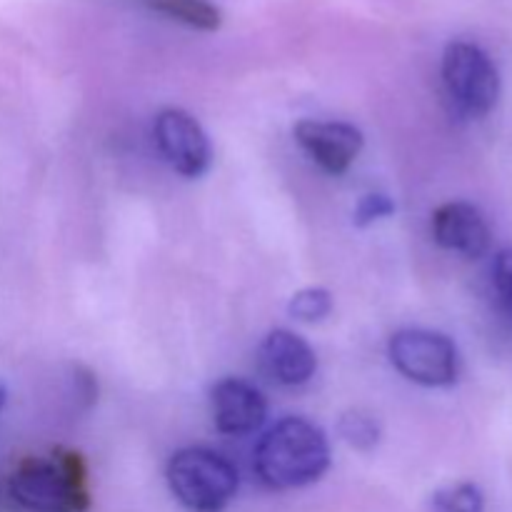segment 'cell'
Masks as SVG:
<instances>
[{
  "mask_svg": "<svg viewBox=\"0 0 512 512\" xmlns=\"http://www.w3.org/2000/svg\"><path fill=\"white\" fill-rule=\"evenodd\" d=\"M253 468L270 490H298L318 483L330 468L328 435L305 418H283L260 438Z\"/></svg>",
  "mask_w": 512,
  "mask_h": 512,
  "instance_id": "cell-1",
  "label": "cell"
},
{
  "mask_svg": "<svg viewBox=\"0 0 512 512\" xmlns=\"http://www.w3.org/2000/svg\"><path fill=\"white\" fill-rule=\"evenodd\" d=\"M8 493L28 512H88V468L83 455L55 448L50 458H25L8 480Z\"/></svg>",
  "mask_w": 512,
  "mask_h": 512,
  "instance_id": "cell-2",
  "label": "cell"
},
{
  "mask_svg": "<svg viewBox=\"0 0 512 512\" xmlns=\"http://www.w3.org/2000/svg\"><path fill=\"white\" fill-rule=\"evenodd\" d=\"M165 480L173 498L190 512H223L238 495L240 475L210 448H183L170 458Z\"/></svg>",
  "mask_w": 512,
  "mask_h": 512,
  "instance_id": "cell-3",
  "label": "cell"
},
{
  "mask_svg": "<svg viewBox=\"0 0 512 512\" xmlns=\"http://www.w3.org/2000/svg\"><path fill=\"white\" fill-rule=\"evenodd\" d=\"M443 85L448 98L470 118H483L500 100V73L488 53L470 40H453L443 53Z\"/></svg>",
  "mask_w": 512,
  "mask_h": 512,
  "instance_id": "cell-4",
  "label": "cell"
},
{
  "mask_svg": "<svg viewBox=\"0 0 512 512\" xmlns=\"http://www.w3.org/2000/svg\"><path fill=\"white\" fill-rule=\"evenodd\" d=\"M390 363L403 378L423 388H450L458 383L460 355L453 340L425 328H405L390 338Z\"/></svg>",
  "mask_w": 512,
  "mask_h": 512,
  "instance_id": "cell-5",
  "label": "cell"
},
{
  "mask_svg": "<svg viewBox=\"0 0 512 512\" xmlns=\"http://www.w3.org/2000/svg\"><path fill=\"white\" fill-rule=\"evenodd\" d=\"M155 145L165 163L183 178H200L213 163V145L198 118L183 108H165L155 115Z\"/></svg>",
  "mask_w": 512,
  "mask_h": 512,
  "instance_id": "cell-6",
  "label": "cell"
},
{
  "mask_svg": "<svg viewBox=\"0 0 512 512\" xmlns=\"http://www.w3.org/2000/svg\"><path fill=\"white\" fill-rule=\"evenodd\" d=\"M293 135L305 155L335 178L348 173L365 145L360 128L343 120H300Z\"/></svg>",
  "mask_w": 512,
  "mask_h": 512,
  "instance_id": "cell-7",
  "label": "cell"
},
{
  "mask_svg": "<svg viewBox=\"0 0 512 512\" xmlns=\"http://www.w3.org/2000/svg\"><path fill=\"white\" fill-rule=\"evenodd\" d=\"M210 415L223 435H250L263 428L268 403L248 380L223 378L210 390Z\"/></svg>",
  "mask_w": 512,
  "mask_h": 512,
  "instance_id": "cell-8",
  "label": "cell"
},
{
  "mask_svg": "<svg viewBox=\"0 0 512 512\" xmlns=\"http://www.w3.org/2000/svg\"><path fill=\"white\" fill-rule=\"evenodd\" d=\"M433 238L440 248L478 260L490 250V225L473 203L453 200L433 213Z\"/></svg>",
  "mask_w": 512,
  "mask_h": 512,
  "instance_id": "cell-9",
  "label": "cell"
},
{
  "mask_svg": "<svg viewBox=\"0 0 512 512\" xmlns=\"http://www.w3.org/2000/svg\"><path fill=\"white\" fill-rule=\"evenodd\" d=\"M258 360L263 373L283 388H298L315 375L318 358L315 350L298 333L275 328L260 343Z\"/></svg>",
  "mask_w": 512,
  "mask_h": 512,
  "instance_id": "cell-10",
  "label": "cell"
},
{
  "mask_svg": "<svg viewBox=\"0 0 512 512\" xmlns=\"http://www.w3.org/2000/svg\"><path fill=\"white\" fill-rule=\"evenodd\" d=\"M140 3L153 13L185 25V28L213 33L223 25V13L210 0H140Z\"/></svg>",
  "mask_w": 512,
  "mask_h": 512,
  "instance_id": "cell-11",
  "label": "cell"
},
{
  "mask_svg": "<svg viewBox=\"0 0 512 512\" xmlns=\"http://www.w3.org/2000/svg\"><path fill=\"white\" fill-rule=\"evenodd\" d=\"M338 433L355 450H373L380 443V423L373 415L358 408L340 415Z\"/></svg>",
  "mask_w": 512,
  "mask_h": 512,
  "instance_id": "cell-12",
  "label": "cell"
},
{
  "mask_svg": "<svg viewBox=\"0 0 512 512\" xmlns=\"http://www.w3.org/2000/svg\"><path fill=\"white\" fill-rule=\"evenodd\" d=\"M433 508L438 512H483L485 495L475 483H455L433 495Z\"/></svg>",
  "mask_w": 512,
  "mask_h": 512,
  "instance_id": "cell-13",
  "label": "cell"
},
{
  "mask_svg": "<svg viewBox=\"0 0 512 512\" xmlns=\"http://www.w3.org/2000/svg\"><path fill=\"white\" fill-rule=\"evenodd\" d=\"M288 313L300 323H320L333 313V295L325 288H305L290 298Z\"/></svg>",
  "mask_w": 512,
  "mask_h": 512,
  "instance_id": "cell-14",
  "label": "cell"
},
{
  "mask_svg": "<svg viewBox=\"0 0 512 512\" xmlns=\"http://www.w3.org/2000/svg\"><path fill=\"white\" fill-rule=\"evenodd\" d=\"M395 213V203L383 193H370L360 198V203L355 205L353 223L358 228H368V225L378 223V220L390 218Z\"/></svg>",
  "mask_w": 512,
  "mask_h": 512,
  "instance_id": "cell-15",
  "label": "cell"
},
{
  "mask_svg": "<svg viewBox=\"0 0 512 512\" xmlns=\"http://www.w3.org/2000/svg\"><path fill=\"white\" fill-rule=\"evenodd\" d=\"M70 385H73L75 403L80 405V410H88L90 405L98 400V380L83 365H73V375H70Z\"/></svg>",
  "mask_w": 512,
  "mask_h": 512,
  "instance_id": "cell-16",
  "label": "cell"
},
{
  "mask_svg": "<svg viewBox=\"0 0 512 512\" xmlns=\"http://www.w3.org/2000/svg\"><path fill=\"white\" fill-rule=\"evenodd\" d=\"M495 288H498L500 298H503L505 308L512 315V250H503V253L495 258Z\"/></svg>",
  "mask_w": 512,
  "mask_h": 512,
  "instance_id": "cell-17",
  "label": "cell"
},
{
  "mask_svg": "<svg viewBox=\"0 0 512 512\" xmlns=\"http://www.w3.org/2000/svg\"><path fill=\"white\" fill-rule=\"evenodd\" d=\"M3 405H5V390L3 385H0V410H3Z\"/></svg>",
  "mask_w": 512,
  "mask_h": 512,
  "instance_id": "cell-18",
  "label": "cell"
}]
</instances>
